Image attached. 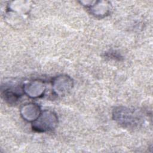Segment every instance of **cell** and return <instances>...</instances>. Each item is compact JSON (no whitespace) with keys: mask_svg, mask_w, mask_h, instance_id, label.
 <instances>
[{"mask_svg":"<svg viewBox=\"0 0 153 153\" xmlns=\"http://www.w3.org/2000/svg\"><path fill=\"white\" fill-rule=\"evenodd\" d=\"M114 115L115 120L124 127H135L140 124L141 120L137 112L127 108H118L114 111Z\"/></svg>","mask_w":153,"mask_h":153,"instance_id":"6da1fadb","label":"cell"}]
</instances>
